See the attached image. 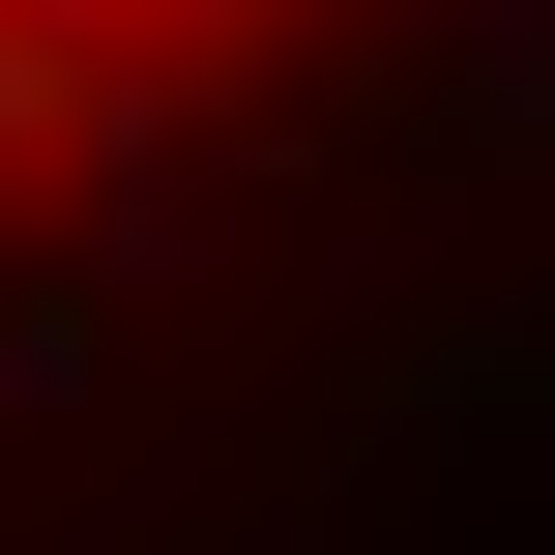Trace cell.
I'll use <instances>...</instances> for the list:
<instances>
[{
  "label": "cell",
  "mask_w": 555,
  "mask_h": 555,
  "mask_svg": "<svg viewBox=\"0 0 555 555\" xmlns=\"http://www.w3.org/2000/svg\"><path fill=\"white\" fill-rule=\"evenodd\" d=\"M88 117V322H205V293H263V176L205 146V88H59Z\"/></svg>",
  "instance_id": "6da1fadb"
},
{
  "label": "cell",
  "mask_w": 555,
  "mask_h": 555,
  "mask_svg": "<svg viewBox=\"0 0 555 555\" xmlns=\"http://www.w3.org/2000/svg\"><path fill=\"white\" fill-rule=\"evenodd\" d=\"M410 59H439V117L468 146H555V0H380Z\"/></svg>",
  "instance_id": "7a4b0ae2"
},
{
  "label": "cell",
  "mask_w": 555,
  "mask_h": 555,
  "mask_svg": "<svg viewBox=\"0 0 555 555\" xmlns=\"http://www.w3.org/2000/svg\"><path fill=\"white\" fill-rule=\"evenodd\" d=\"M88 410H117V322L88 293H0V439H88Z\"/></svg>",
  "instance_id": "3957f363"
}]
</instances>
